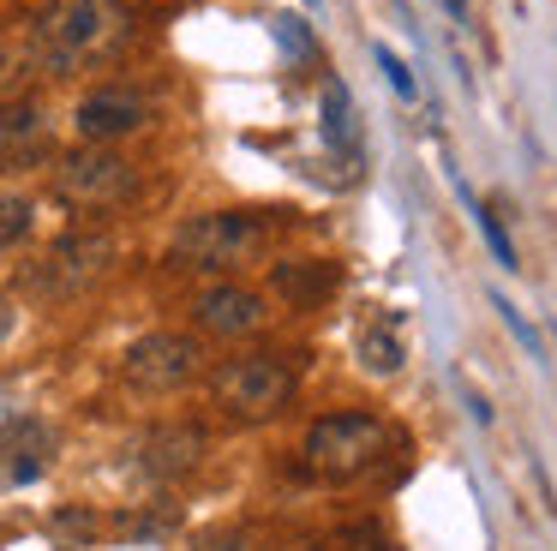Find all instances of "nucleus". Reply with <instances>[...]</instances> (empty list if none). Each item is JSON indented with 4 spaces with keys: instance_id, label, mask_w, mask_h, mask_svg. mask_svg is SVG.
<instances>
[{
    "instance_id": "nucleus-25",
    "label": "nucleus",
    "mask_w": 557,
    "mask_h": 551,
    "mask_svg": "<svg viewBox=\"0 0 557 551\" xmlns=\"http://www.w3.org/2000/svg\"><path fill=\"white\" fill-rule=\"evenodd\" d=\"M288 551H324V546H288Z\"/></svg>"
},
{
    "instance_id": "nucleus-24",
    "label": "nucleus",
    "mask_w": 557,
    "mask_h": 551,
    "mask_svg": "<svg viewBox=\"0 0 557 551\" xmlns=\"http://www.w3.org/2000/svg\"><path fill=\"white\" fill-rule=\"evenodd\" d=\"M444 7H449V19H456V24H468V0H444Z\"/></svg>"
},
{
    "instance_id": "nucleus-16",
    "label": "nucleus",
    "mask_w": 557,
    "mask_h": 551,
    "mask_svg": "<svg viewBox=\"0 0 557 551\" xmlns=\"http://www.w3.org/2000/svg\"><path fill=\"white\" fill-rule=\"evenodd\" d=\"M324 138L336 144L342 156H348V162H360L366 156V144H360V132H354V108H348V90H342L336 78H330V90H324Z\"/></svg>"
},
{
    "instance_id": "nucleus-21",
    "label": "nucleus",
    "mask_w": 557,
    "mask_h": 551,
    "mask_svg": "<svg viewBox=\"0 0 557 551\" xmlns=\"http://www.w3.org/2000/svg\"><path fill=\"white\" fill-rule=\"evenodd\" d=\"M25 66H30L25 42H0V96H7L18 78H25Z\"/></svg>"
},
{
    "instance_id": "nucleus-23",
    "label": "nucleus",
    "mask_w": 557,
    "mask_h": 551,
    "mask_svg": "<svg viewBox=\"0 0 557 551\" xmlns=\"http://www.w3.org/2000/svg\"><path fill=\"white\" fill-rule=\"evenodd\" d=\"M13 323H18V311H13V299L0 294V342H7V335H13Z\"/></svg>"
},
{
    "instance_id": "nucleus-18",
    "label": "nucleus",
    "mask_w": 557,
    "mask_h": 551,
    "mask_svg": "<svg viewBox=\"0 0 557 551\" xmlns=\"http://www.w3.org/2000/svg\"><path fill=\"white\" fill-rule=\"evenodd\" d=\"M372 60H377V72L389 78V90L401 96V102H420V78H413V66L396 54V48H384V42H372Z\"/></svg>"
},
{
    "instance_id": "nucleus-4",
    "label": "nucleus",
    "mask_w": 557,
    "mask_h": 551,
    "mask_svg": "<svg viewBox=\"0 0 557 551\" xmlns=\"http://www.w3.org/2000/svg\"><path fill=\"white\" fill-rule=\"evenodd\" d=\"M54 192L73 210H114V204H126L138 192V168L121 150H109V144H85V150L54 162Z\"/></svg>"
},
{
    "instance_id": "nucleus-15",
    "label": "nucleus",
    "mask_w": 557,
    "mask_h": 551,
    "mask_svg": "<svg viewBox=\"0 0 557 551\" xmlns=\"http://www.w3.org/2000/svg\"><path fill=\"white\" fill-rule=\"evenodd\" d=\"M456 192H461V204H468V216H473V228L485 234V246H492V258L504 264V270H516V240L504 234V222H497V204H485L480 192L468 186V180L456 174Z\"/></svg>"
},
{
    "instance_id": "nucleus-11",
    "label": "nucleus",
    "mask_w": 557,
    "mask_h": 551,
    "mask_svg": "<svg viewBox=\"0 0 557 551\" xmlns=\"http://www.w3.org/2000/svg\"><path fill=\"white\" fill-rule=\"evenodd\" d=\"M205 431L198 426H157V431H145L138 438V474H150V479H181V474H193L198 462H205Z\"/></svg>"
},
{
    "instance_id": "nucleus-19",
    "label": "nucleus",
    "mask_w": 557,
    "mask_h": 551,
    "mask_svg": "<svg viewBox=\"0 0 557 551\" xmlns=\"http://www.w3.org/2000/svg\"><path fill=\"white\" fill-rule=\"evenodd\" d=\"M492 306H497V318L509 323V335H516V342H521V354H528V359H540V354H545V347H540V330H533V323L521 318V311L509 306V299L497 294V287H492Z\"/></svg>"
},
{
    "instance_id": "nucleus-13",
    "label": "nucleus",
    "mask_w": 557,
    "mask_h": 551,
    "mask_svg": "<svg viewBox=\"0 0 557 551\" xmlns=\"http://www.w3.org/2000/svg\"><path fill=\"white\" fill-rule=\"evenodd\" d=\"M336 264H324V258H288V264H276V287L294 299V306H318L324 294H336Z\"/></svg>"
},
{
    "instance_id": "nucleus-3",
    "label": "nucleus",
    "mask_w": 557,
    "mask_h": 551,
    "mask_svg": "<svg viewBox=\"0 0 557 551\" xmlns=\"http://www.w3.org/2000/svg\"><path fill=\"white\" fill-rule=\"evenodd\" d=\"M389 426L377 414H324L306 431V467L324 479H354L384 455Z\"/></svg>"
},
{
    "instance_id": "nucleus-22",
    "label": "nucleus",
    "mask_w": 557,
    "mask_h": 551,
    "mask_svg": "<svg viewBox=\"0 0 557 551\" xmlns=\"http://www.w3.org/2000/svg\"><path fill=\"white\" fill-rule=\"evenodd\" d=\"M270 30L282 36V48H288V54H312V36L300 30V19H288V12H282V19H270Z\"/></svg>"
},
{
    "instance_id": "nucleus-20",
    "label": "nucleus",
    "mask_w": 557,
    "mask_h": 551,
    "mask_svg": "<svg viewBox=\"0 0 557 551\" xmlns=\"http://www.w3.org/2000/svg\"><path fill=\"white\" fill-rule=\"evenodd\" d=\"M193 551H258V539L246 527H216V534H198Z\"/></svg>"
},
{
    "instance_id": "nucleus-26",
    "label": "nucleus",
    "mask_w": 557,
    "mask_h": 551,
    "mask_svg": "<svg viewBox=\"0 0 557 551\" xmlns=\"http://www.w3.org/2000/svg\"><path fill=\"white\" fill-rule=\"evenodd\" d=\"M306 7H318V0H306Z\"/></svg>"
},
{
    "instance_id": "nucleus-9",
    "label": "nucleus",
    "mask_w": 557,
    "mask_h": 551,
    "mask_svg": "<svg viewBox=\"0 0 557 551\" xmlns=\"http://www.w3.org/2000/svg\"><path fill=\"white\" fill-rule=\"evenodd\" d=\"M54 462V431L49 419H7L0 426V486H30V479H42Z\"/></svg>"
},
{
    "instance_id": "nucleus-5",
    "label": "nucleus",
    "mask_w": 557,
    "mask_h": 551,
    "mask_svg": "<svg viewBox=\"0 0 557 551\" xmlns=\"http://www.w3.org/2000/svg\"><path fill=\"white\" fill-rule=\"evenodd\" d=\"M114 258H121V246H114L109 234H66V240H54V246L30 264V287H37L42 299L90 294V287L114 270Z\"/></svg>"
},
{
    "instance_id": "nucleus-2",
    "label": "nucleus",
    "mask_w": 557,
    "mask_h": 551,
    "mask_svg": "<svg viewBox=\"0 0 557 551\" xmlns=\"http://www.w3.org/2000/svg\"><path fill=\"white\" fill-rule=\"evenodd\" d=\"M264 216L252 210H198L186 216L181 228H174V258L193 264V270H234V264H246L258 246H264Z\"/></svg>"
},
{
    "instance_id": "nucleus-17",
    "label": "nucleus",
    "mask_w": 557,
    "mask_h": 551,
    "mask_svg": "<svg viewBox=\"0 0 557 551\" xmlns=\"http://www.w3.org/2000/svg\"><path fill=\"white\" fill-rule=\"evenodd\" d=\"M30 222H37V204H30L25 192L0 186V252H7V246H18V240L30 234Z\"/></svg>"
},
{
    "instance_id": "nucleus-7",
    "label": "nucleus",
    "mask_w": 557,
    "mask_h": 551,
    "mask_svg": "<svg viewBox=\"0 0 557 551\" xmlns=\"http://www.w3.org/2000/svg\"><path fill=\"white\" fill-rule=\"evenodd\" d=\"M198 366H205V347L181 330H150L121 354V378L145 395H169V390H181V383H193Z\"/></svg>"
},
{
    "instance_id": "nucleus-14",
    "label": "nucleus",
    "mask_w": 557,
    "mask_h": 551,
    "mask_svg": "<svg viewBox=\"0 0 557 551\" xmlns=\"http://www.w3.org/2000/svg\"><path fill=\"white\" fill-rule=\"evenodd\" d=\"M401 359H408V354H401V335H396V311L377 318V323H366V330H360V366L377 371V378H396Z\"/></svg>"
},
{
    "instance_id": "nucleus-10",
    "label": "nucleus",
    "mask_w": 557,
    "mask_h": 551,
    "mask_svg": "<svg viewBox=\"0 0 557 551\" xmlns=\"http://www.w3.org/2000/svg\"><path fill=\"white\" fill-rule=\"evenodd\" d=\"M193 318L205 323L210 335H252L258 323L270 318V306H264V294H252V287L216 282V287H205V294L193 299Z\"/></svg>"
},
{
    "instance_id": "nucleus-6",
    "label": "nucleus",
    "mask_w": 557,
    "mask_h": 551,
    "mask_svg": "<svg viewBox=\"0 0 557 551\" xmlns=\"http://www.w3.org/2000/svg\"><path fill=\"white\" fill-rule=\"evenodd\" d=\"M294 390H300V378H294V366L276 354H246V359H228V366L216 371V402L240 419L282 414V407L294 402Z\"/></svg>"
},
{
    "instance_id": "nucleus-1",
    "label": "nucleus",
    "mask_w": 557,
    "mask_h": 551,
    "mask_svg": "<svg viewBox=\"0 0 557 551\" xmlns=\"http://www.w3.org/2000/svg\"><path fill=\"white\" fill-rule=\"evenodd\" d=\"M126 36H133L126 0H54L30 24L25 54L42 72H78V66H97V60L121 54Z\"/></svg>"
},
{
    "instance_id": "nucleus-12",
    "label": "nucleus",
    "mask_w": 557,
    "mask_h": 551,
    "mask_svg": "<svg viewBox=\"0 0 557 551\" xmlns=\"http://www.w3.org/2000/svg\"><path fill=\"white\" fill-rule=\"evenodd\" d=\"M49 156V108L42 102H0V168H25Z\"/></svg>"
},
{
    "instance_id": "nucleus-8",
    "label": "nucleus",
    "mask_w": 557,
    "mask_h": 551,
    "mask_svg": "<svg viewBox=\"0 0 557 551\" xmlns=\"http://www.w3.org/2000/svg\"><path fill=\"white\" fill-rule=\"evenodd\" d=\"M145 120H150V102H145V90H133V84H97V90H85L78 108H73V132L85 144L133 138Z\"/></svg>"
}]
</instances>
